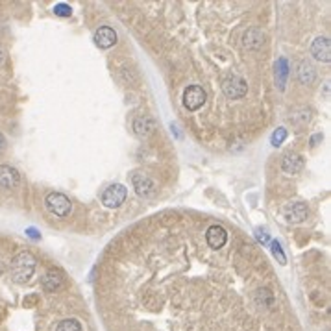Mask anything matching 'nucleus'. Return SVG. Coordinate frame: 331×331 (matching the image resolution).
I'll return each mask as SVG.
<instances>
[{"label":"nucleus","mask_w":331,"mask_h":331,"mask_svg":"<svg viewBox=\"0 0 331 331\" xmlns=\"http://www.w3.org/2000/svg\"><path fill=\"white\" fill-rule=\"evenodd\" d=\"M35 258H33L30 252H21L17 253L15 258L11 259V279L15 283H26L28 279L32 278L33 272H35Z\"/></svg>","instance_id":"f257e3e1"},{"label":"nucleus","mask_w":331,"mask_h":331,"mask_svg":"<svg viewBox=\"0 0 331 331\" xmlns=\"http://www.w3.org/2000/svg\"><path fill=\"white\" fill-rule=\"evenodd\" d=\"M45 205L52 215L59 216V218L68 216L72 211V204L63 193H48L47 198H45Z\"/></svg>","instance_id":"f03ea898"},{"label":"nucleus","mask_w":331,"mask_h":331,"mask_svg":"<svg viewBox=\"0 0 331 331\" xmlns=\"http://www.w3.org/2000/svg\"><path fill=\"white\" fill-rule=\"evenodd\" d=\"M222 91H224V95L228 98L232 100H239L242 96L246 95L248 91V85L246 82L241 78V76H237V74H230L226 78L222 80Z\"/></svg>","instance_id":"7ed1b4c3"},{"label":"nucleus","mask_w":331,"mask_h":331,"mask_svg":"<svg viewBox=\"0 0 331 331\" xmlns=\"http://www.w3.org/2000/svg\"><path fill=\"white\" fill-rule=\"evenodd\" d=\"M126 196H128V191L124 185H121V183L109 185V187L104 191V195H102V204H104L105 207H109V209H115V207H121V205L124 204Z\"/></svg>","instance_id":"20e7f679"},{"label":"nucleus","mask_w":331,"mask_h":331,"mask_svg":"<svg viewBox=\"0 0 331 331\" xmlns=\"http://www.w3.org/2000/svg\"><path fill=\"white\" fill-rule=\"evenodd\" d=\"M205 98H207V95L200 85H189L183 91V105L189 111H198L205 104Z\"/></svg>","instance_id":"39448f33"},{"label":"nucleus","mask_w":331,"mask_h":331,"mask_svg":"<svg viewBox=\"0 0 331 331\" xmlns=\"http://www.w3.org/2000/svg\"><path fill=\"white\" fill-rule=\"evenodd\" d=\"M132 183H133L135 193L141 196V198H150V196L156 195V183H154L152 178L146 176V174L135 172L132 176Z\"/></svg>","instance_id":"423d86ee"},{"label":"nucleus","mask_w":331,"mask_h":331,"mask_svg":"<svg viewBox=\"0 0 331 331\" xmlns=\"http://www.w3.org/2000/svg\"><path fill=\"white\" fill-rule=\"evenodd\" d=\"M205 242H207V246L211 250H220L228 242V232L222 226H218V224H213L205 232Z\"/></svg>","instance_id":"0eeeda50"},{"label":"nucleus","mask_w":331,"mask_h":331,"mask_svg":"<svg viewBox=\"0 0 331 331\" xmlns=\"http://www.w3.org/2000/svg\"><path fill=\"white\" fill-rule=\"evenodd\" d=\"M21 183V174L19 170L10 165H0V187L2 189H15Z\"/></svg>","instance_id":"6e6552de"},{"label":"nucleus","mask_w":331,"mask_h":331,"mask_svg":"<svg viewBox=\"0 0 331 331\" xmlns=\"http://www.w3.org/2000/svg\"><path fill=\"white\" fill-rule=\"evenodd\" d=\"M311 54H313V58L315 59L327 63L331 59L329 39H327V37H316L315 41H313V45H311Z\"/></svg>","instance_id":"1a4fd4ad"},{"label":"nucleus","mask_w":331,"mask_h":331,"mask_svg":"<svg viewBox=\"0 0 331 331\" xmlns=\"http://www.w3.org/2000/svg\"><path fill=\"white\" fill-rule=\"evenodd\" d=\"M93 41L98 48H111L115 47L117 43V32L113 28L109 26H100L98 30L95 32V37H93Z\"/></svg>","instance_id":"9d476101"},{"label":"nucleus","mask_w":331,"mask_h":331,"mask_svg":"<svg viewBox=\"0 0 331 331\" xmlns=\"http://www.w3.org/2000/svg\"><path fill=\"white\" fill-rule=\"evenodd\" d=\"M154 130H156V122H154L152 117L142 115L133 121V132L139 139H148L154 133Z\"/></svg>","instance_id":"9b49d317"},{"label":"nucleus","mask_w":331,"mask_h":331,"mask_svg":"<svg viewBox=\"0 0 331 331\" xmlns=\"http://www.w3.org/2000/svg\"><path fill=\"white\" fill-rule=\"evenodd\" d=\"M281 170H283L285 174H290V176L302 172V170H304V158L295 152L285 154L283 161H281Z\"/></svg>","instance_id":"f8f14e48"},{"label":"nucleus","mask_w":331,"mask_h":331,"mask_svg":"<svg viewBox=\"0 0 331 331\" xmlns=\"http://www.w3.org/2000/svg\"><path fill=\"white\" fill-rule=\"evenodd\" d=\"M242 41H244V47L250 48V50H259L265 45L263 30H259V28H248V32L244 33Z\"/></svg>","instance_id":"ddd939ff"},{"label":"nucleus","mask_w":331,"mask_h":331,"mask_svg":"<svg viewBox=\"0 0 331 331\" xmlns=\"http://www.w3.org/2000/svg\"><path fill=\"white\" fill-rule=\"evenodd\" d=\"M309 215L307 211V205L302 204V202H296V204H290L287 209H285V218L289 222H304Z\"/></svg>","instance_id":"4468645a"},{"label":"nucleus","mask_w":331,"mask_h":331,"mask_svg":"<svg viewBox=\"0 0 331 331\" xmlns=\"http://www.w3.org/2000/svg\"><path fill=\"white\" fill-rule=\"evenodd\" d=\"M61 285H63V274L61 272L52 270V272H48L47 276L43 278V289L47 290V292H56Z\"/></svg>","instance_id":"2eb2a0df"},{"label":"nucleus","mask_w":331,"mask_h":331,"mask_svg":"<svg viewBox=\"0 0 331 331\" xmlns=\"http://www.w3.org/2000/svg\"><path fill=\"white\" fill-rule=\"evenodd\" d=\"M298 78H300V82H302L304 85H311V84H313V82H315V78H316L313 65L307 63V61H302V63L298 65Z\"/></svg>","instance_id":"dca6fc26"},{"label":"nucleus","mask_w":331,"mask_h":331,"mask_svg":"<svg viewBox=\"0 0 331 331\" xmlns=\"http://www.w3.org/2000/svg\"><path fill=\"white\" fill-rule=\"evenodd\" d=\"M56 331H82V324L76 318H65L56 326Z\"/></svg>","instance_id":"f3484780"},{"label":"nucleus","mask_w":331,"mask_h":331,"mask_svg":"<svg viewBox=\"0 0 331 331\" xmlns=\"http://www.w3.org/2000/svg\"><path fill=\"white\" fill-rule=\"evenodd\" d=\"M285 139H287V130H285V128H278V130L272 133V137H270V142H272V146H279Z\"/></svg>","instance_id":"a211bd4d"},{"label":"nucleus","mask_w":331,"mask_h":331,"mask_svg":"<svg viewBox=\"0 0 331 331\" xmlns=\"http://www.w3.org/2000/svg\"><path fill=\"white\" fill-rule=\"evenodd\" d=\"M54 13L58 17H70L72 10H70V6L68 4H56L54 6Z\"/></svg>","instance_id":"6ab92c4d"},{"label":"nucleus","mask_w":331,"mask_h":331,"mask_svg":"<svg viewBox=\"0 0 331 331\" xmlns=\"http://www.w3.org/2000/svg\"><path fill=\"white\" fill-rule=\"evenodd\" d=\"M279 76H281V80H279V87L283 89L285 76H287V61H285V59H279Z\"/></svg>","instance_id":"aec40b11"},{"label":"nucleus","mask_w":331,"mask_h":331,"mask_svg":"<svg viewBox=\"0 0 331 331\" xmlns=\"http://www.w3.org/2000/svg\"><path fill=\"white\" fill-rule=\"evenodd\" d=\"M272 252H274V255H276V258H279V261H281V265H283L285 263V255H283V252H281V246H279L278 241L272 242Z\"/></svg>","instance_id":"412c9836"},{"label":"nucleus","mask_w":331,"mask_h":331,"mask_svg":"<svg viewBox=\"0 0 331 331\" xmlns=\"http://www.w3.org/2000/svg\"><path fill=\"white\" fill-rule=\"evenodd\" d=\"M258 237H259V241L263 242V244H265V242H268V235H267V233H265V232H263V233L258 232Z\"/></svg>","instance_id":"4be33fe9"},{"label":"nucleus","mask_w":331,"mask_h":331,"mask_svg":"<svg viewBox=\"0 0 331 331\" xmlns=\"http://www.w3.org/2000/svg\"><path fill=\"white\" fill-rule=\"evenodd\" d=\"M26 233H28V235H30V237H32V239H39V235H37V232H35V230H33V228H28Z\"/></svg>","instance_id":"5701e85b"},{"label":"nucleus","mask_w":331,"mask_h":331,"mask_svg":"<svg viewBox=\"0 0 331 331\" xmlns=\"http://www.w3.org/2000/svg\"><path fill=\"white\" fill-rule=\"evenodd\" d=\"M4 148H6V139H4V135L0 133V154L4 152Z\"/></svg>","instance_id":"b1692460"},{"label":"nucleus","mask_w":331,"mask_h":331,"mask_svg":"<svg viewBox=\"0 0 331 331\" xmlns=\"http://www.w3.org/2000/svg\"><path fill=\"white\" fill-rule=\"evenodd\" d=\"M4 61V52H2V48H0V63Z\"/></svg>","instance_id":"393cba45"}]
</instances>
